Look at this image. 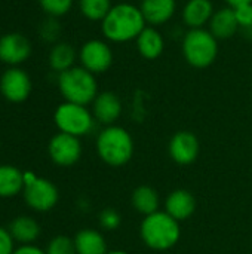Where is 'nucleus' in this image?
I'll list each match as a JSON object with an SVG mask.
<instances>
[{
  "instance_id": "f257e3e1",
  "label": "nucleus",
  "mask_w": 252,
  "mask_h": 254,
  "mask_svg": "<svg viewBox=\"0 0 252 254\" xmlns=\"http://www.w3.org/2000/svg\"><path fill=\"white\" fill-rule=\"evenodd\" d=\"M147 27L140 6L129 1L113 4L110 12L101 21V33L111 43H128L135 40Z\"/></svg>"
},
{
  "instance_id": "f03ea898",
  "label": "nucleus",
  "mask_w": 252,
  "mask_h": 254,
  "mask_svg": "<svg viewBox=\"0 0 252 254\" xmlns=\"http://www.w3.org/2000/svg\"><path fill=\"white\" fill-rule=\"evenodd\" d=\"M143 244L153 252H166L175 247L181 238V226L165 210H159L143 219L140 225Z\"/></svg>"
},
{
  "instance_id": "7ed1b4c3",
  "label": "nucleus",
  "mask_w": 252,
  "mask_h": 254,
  "mask_svg": "<svg viewBox=\"0 0 252 254\" xmlns=\"http://www.w3.org/2000/svg\"><path fill=\"white\" fill-rule=\"evenodd\" d=\"M95 147L100 159L110 167H123L134 156V138L119 125L104 127L97 135Z\"/></svg>"
},
{
  "instance_id": "20e7f679",
  "label": "nucleus",
  "mask_w": 252,
  "mask_h": 254,
  "mask_svg": "<svg viewBox=\"0 0 252 254\" xmlns=\"http://www.w3.org/2000/svg\"><path fill=\"white\" fill-rule=\"evenodd\" d=\"M58 89L68 103L89 106L98 92V82L94 73L82 65H74L58 74Z\"/></svg>"
},
{
  "instance_id": "39448f33",
  "label": "nucleus",
  "mask_w": 252,
  "mask_h": 254,
  "mask_svg": "<svg viewBox=\"0 0 252 254\" xmlns=\"http://www.w3.org/2000/svg\"><path fill=\"white\" fill-rule=\"evenodd\" d=\"M181 52L193 68H206L218 57V39L208 28L187 30L183 36Z\"/></svg>"
},
{
  "instance_id": "423d86ee",
  "label": "nucleus",
  "mask_w": 252,
  "mask_h": 254,
  "mask_svg": "<svg viewBox=\"0 0 252 254\" xmlns=\"http://www.w3.org/2000/svg\"><path fill=\"white\" fill-rule=\"evenodd\" d=\"M53 122L58 128V132L70 134L79 138L91 134L97 124L92 110H89L88 106L68 101L61 103L55 109Z\"/></svg>"
},
{
  "instance_id": "0eeeda50",
  "label": "nucleus",
  "mask_w": 252,
  "mask_h": 254,
  "mask_svg": "<svg viewBox=\"0 0 252 254\" xmlns=\"http://www.w3.org/2000/svg\"><path fill=\"white\" fill-rule=\"evenodd\" d=\"M22 196L27 207H30L33 211L48 213L58 204L59 190L55 186V183L37 176L33 182L24 185Z\"/></svg>"
},
{
  "instance_id": "6e6552de",
  "label": "nucleus",
  "mask_w": 252,
  "mask_h": 254,
  "mask_svg": "<svg viewBox=\"0 0 252 254\" xmlns=\"http://www.w3.org/2000/svg\"><path fill=\"white\" fill-rule=\"evenodd\" d=\"M113 49L107 40L91 39L86 40L79 49V61L83 68L97 74L105 73L113 64Z\"/></svg>"
},
{
  "instance_id": "1a4fd4ad",
  "label": "nucleus",
  "mask_w": 252,
  "mask_h": 254,
  "mask_svg": "<svg viewBox=\"0 0 252 254\" xmlns=\"http://www.w3.org/2000/svg\"><path fill=\"white\" fill-rule=\"evenodd\" d=\"M48 155L58 167H71L82 158V143L79 137L56 132L48 144Z\"/></svg>"
},
{
  "instance_id": "9d476101",
  "label": "nucleus",
  "mask_w": 252,
  "mask_h": 254,
  "mask_svg": "<svg viewBox=\"0 0 252 254\" xmlns=\"http://www.w3.org/2000/svg\"><path fill=\"white\" fill-rule=\"evenodd\" d=\"M33 89L28 73L19 67H9L0 76V94L10 103H24Z\"/></svg>"
},
{
  "instance_id": "9b49d317",
  "label": "nucleus",
  "mask_w": 252,
  "mask_h": 254,
  "mask_svg": "<svg viewBox=\"0 0 252 254\" xmlns=\"http://www.w3.org/2000/svg\"><path fill=\"white\" fill-rule=\"evenodd\" d=\"M33 52L31 42L21 33H7L0 36V61L10 65L18 67L25 63Z\"/></svg>"
},
{
  "instance_id": "f8f14e48",
  "label": "nucleus",
  "mask_w": 252,
  "mask_h": 254,
  "mask_svg": "<svg viewBox=\"0 0 252 254\" xmlns=\"http://www.w3.org/2000/svg\"><path fill=\"white\" fill-rule=\"evenodd\" d=\"M201 152V144L198 137L190 131L175 132L168 144V153L171 159L178 165L193 164Z\"/></svg>"
},
{
  "instance_id": "ddd939ff",
  "label": "nucleus",
  "mask_w": 252,
  "mask_h": 254,
  "mask_svg": "<svg viewBox=\"0 0 252 254\" xmlns=\"http://www.w3.org/2000/svg\"><path fill=\"white\" fill-rule=\"evenodd\" d=\"M92 115L95 121L104 127L114 125L122 115V101L111 91L100 92L92 101Z\"/></svg>"
},
{
  "instance_id": "4468645a",
  "label": "nucleus",
  "mask_w": 252,
  "mask_h": 254,
  "mask_svg": "<svg viewBox=\"0 0 252 254\" xmlns=\"http://www.w3.org/2000/svg\"><path fill=\"white\" fill-rule=\"evenodd\" d=\"M212 0H187L181 9V21L189 28H205L214 15Z\"/></svg>"
},
{
  "instance_id": "2eb2a0df",
  "label": "nucleus",
  "mask_w": 252,
  "mask_h": 254,
  "mask_svg": "<svg viewBox=\"0 0 252 254\" xmlns=\"http://www.w3.org/2000/svg\"><path fill=\"white\" fill-rule=\"evenodd\" d=\"M163 210L174 217L177 222H184L190 219L196 211V199L192 192L186 189H175L172 190L163 204Z\"/></svg>"
},
{
  "instance_id": "dca6fc26",
  "label": "nucleus",
  "mask_w": 252,
  "mask_h": 254,
  "mask_svg": "<svg viewBox=\"0 0 252 254\" xmlns=\"http://www.w3.org/2000/svg\"><path fill=\"white\" fill-rule=\"evenodd\" d=\"M140 9L147 25L157 28L174 18L177 12V0H141Z\"/></svg>"
},
{
  "instance_id": "f3484780",
  "label": "nucleus",
  "mask_w": 252,
  "mask_h": 254,
  "mask_svg": "<svg viewBox=\"0 0 252 254\" xmlns=\"http://www.w3.org/2000/svg\"><path fill=\"white\" fill-rule=\"evenodd\" d=\"M135 45L138 54L149 61L157 60L165 51V39L162 33L151 25H147L140 33V36L135 39Z\"/></svg>"
},
{
  "instance_id": "a211bd4d",
  "label": "nucleus",
  "mask_w": 252,
  "mask_h": 254,
  "mask_svg": "<svg viewBox=\"0 0 252 254\" xmlns=\"http://www.w3.org/2000/svg\"><path fill=\"white\" fill-rule=\"evenodd\" d=\"M208 30L218 40H226V39L233 37L241 30L236 15H235V10L229 6L217 9L208 24Z\"/></svg>"
},
{
  "instance_id": "6ab92c4d",
  "label": "nucleus",
  "mask_w": 252,
  "mask_h": 254,
  "mask_svg": "<svg viewBox=\"0 0 252 254\" xmlns=\"http://www.w3.org/2000/svg\"><path fill=\"white\" fill-rule=\"evenodd\" d=\"M74 247L77 254H107L108 247L104 235L97 229H82L76 234Z\"/></svg>"
},
{
  "instance_id": "aec40b11",
  "label": "nucleus",
  "mask_w": 252,
  "mask_h": 254,
  "mask_svg": "<svg viewBox=\"0 0 252 254\" xmlns=\"http://www.w3.org/2000/svg\"><path fill=\"white\" fill-rule=\"evenodd\" d=\"M9 232L19 246L33 244L40 237V225L31 216H18L9 225Z\"/></svg>"
},
{
  "instance_id": "412c9836",
  "label": "nucleus",
  "mask_w": 252,
  "mask_h": 254,
  "mask_svg": "<svg viewBox=\"0 0 252 254\" xmlns=\"http://www.w3.org/2000/svg\"><path fill=\"white\" fill-rule=\"evenodd\" d=\"M79 58V52H76L74 46L68 42H56L49 51L48 63L50 70L58 74L74 67L76 60Z\"/></svg>"
},
{
  "instance_id": "4be33fe9",
  "label": "nucleus",
  "mask_w": 252,
  "mask_h": 254,
  "mask_svg": "<svg viewBox=\"0 0 252 254\" xmlns=\"http://www.w3.org/2000/svg\"><path fill=\"white\" fill-rule=\"evenodd\" d=\"M131 204L137 213H140L141 216L146 217L149 214L159 211V207H160L159 193L151 186L141 185L134 189V192L131 195Z\"/></svg>"
},
{
  "instance_id": "5701e85b",
  "label": "nucleus",
  "mask_w": 252,
  "mask_h": 254,
  "mask_svg": "<svg viewBox=\"0 0 252 254\" xmlns=\"http://www.w3.org/2000/svg\"><path fill=\"white\" fill-rule=\"evenodd\" d=\"M24 190V171L13 165H0V198H15Z\"/></svg>"
},
{
  "instance_id": "b1692460",
  "label": "nucleus",
  "mask_w": 252,
  "mask_h": 254,
  "mask_svg": "<svg viewBox=\"0 0 252 254\" xmlns=\"http://www.w3.org/2000/svg\"><path fill=\"white\" fill-rule=\"evenodd\" d=\"M111 7V0H79L80 13L92 22H101Z\"/></svg>"
},
{
  "instance_id": "393cba45",
  "label": "nucleus",
  "mask_w": 252,
  "mask_h": 254,
  "mask_svg": "<svg viewBox=\"0 0 252 254\" xmlns=\"http://www.w3.org/2000/svg\"><path fill=\"white\" fill-rule=\"evenodd\" d=\"M74 0H39L43 12L52 18H59L67 15L73 7Z\"/></svg>"
},
{
  "instance_id": "a878e982",
  "label": "nucleus",
  "mask_w": 252,
  "mask_h": 254,
  "mask_svg": "<svg viewBox=\"0 0 252 254\" xmlns=\"http://www.w3.org/2000/svg\"><path fill=\"white\" fill-rule=\"evenodd\" d=\"M46 254H77L74 247V240L65 235L53 237L48 246H46Z\"/></svg>"
},
{
  "instance_id": "bb28decb",
  "label": "nucleus",
  "mask_w": 252,
  "mask_h": 254,
  "mask_svg": "<svg viewBox=\"0 0 252 254\" xmlns=\"http://www.w3.org/2000/svg\"><path fill=\"white\" fill-rule=\"evenodd\" d=\"M98 222H100V226H101L104 231L111 232V231H116V229L120 226V223H122V216L119 214L117 210L107 207V208H104V210L100 213Z\"/></svg>"
},
{
  "instance_id": "cd10ccee",
  "label": "nucleus",
  "mask_w": 252,
  "mask_h": 254,
  "mask_svg": "<svg viewBox=\"0 0 252 254\" xmlns=\"http://www.w3.org/2000/svg\"><path fill=\"white\" fill-rule=\"evenodd\" d=\"M61 33V25L58 22V18L49 16L45 22L40 25V37L48 43H56Z\"/></svg>"
},
{
  "instance_id": "c85d7f7f",
  "label": "nucleus",
  "mask_w": 252,
  "mask_h": 254,
  "mask_svg": "<svg viewBox=\"0 0 252 254\" xmlns=\"http://www.w3.org/2000/svg\"><path fill=\"white\" fill-rule=\"evenodd\" d=\"M233 9V7H232ZM235 10V15H236V19H238V24L242 28H248L252 25V3H247V4H241L238 7L233 9Z\"/></svg>"
},
{
  "instance_id": "c756f323",
  "label": "nucleus",
  "mask_w": 252,
  "mask_h": 254,
  "mask_svg": "<svg viewBox=\"0 0 252 254\" xmlns=\"http://www.w3.org/2000/svg\"><path fill=\"white\" fill-rule=\"evenodd\" d=\"M15 241L9 232V229L0 226V254H13Z\"/></svg>"
},
{
  "instance_id": "7c9ffc66",
  "label": "nucleus",
  "mask_w": 252,
  "mask_h": 254,
  "mask_svg": "<svg viewBox=\"0 0 252 254\" xmlns=\"http://www.w3.org/2000/svg\"><path fill=\"white\" fill-rule=\"evenodd\" d=\"M13 254H46V252L34 244H24V246L16 247Z\"/></svg>"
},
{
  "instance_id": "2f4dec72",
  "label": "nucleus",
  "mask_w": 252,
  "mask_h": 254,
  "mask_svg": "<svg viewBox=\"0 0 252 254\" xmlns=\"http://www.w3.org/2000/svg\"><path fill=\"white\" fill-rule=\"evenodd\" d=\"M226 3H227V6L229 7H238V6H241V4H247V3H252V0H224Z\"/></svg>"
},
{
  "instance_id": "473e14b6",
  "label": "nucleus",
  "mask_w": 252,
  "mask_h": 254,
  "mask_svg": "<svg viewBox=\"0 0 252 254\" xmlns=\"http://www.w3.org/2000/svg\"><path fill=\"white\" fill-rule=\"evenodd\" d=\"M241 31H242L244 37H247V39L252 40V25H251V27H248V28H242Z\"/></svg>"
},
{
  "instance_id": "72a5a7b5",
  "label": "nucleus",
  "mask_w": 252,
  "mask_h": 254,
  "mask_svg": "<svg viewBox=\"0 0 252 254\" xmlns=\"http://www.w3.org/2000/svg\"><path fill=\"white\" fill-rule=\"evenodd\" d=\"M107 254H129L128 252H125V250H108V253Z\"/></svg>"
}]
</instances>
